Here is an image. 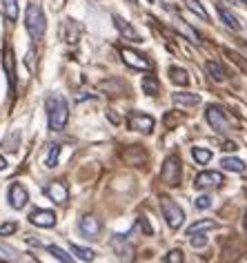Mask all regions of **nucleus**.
<instances>
[{
    "instance_id": "obj_10",
    "label": "nucleus",
    "mask_w": 247,
    "mask_h": 263,
    "mask_svg": "<svg viewBox=\"0 0 247 263\" xmlns=\"http://www.w3.org/2000/svg\"><path fill=\"white\" fill-rule=\"evenodd\" d=\"M109 246H112V250L116 252V256H118L120 261H125L129 263L134 259V248L129 246V243L125 241V236H120V234H114V239L109 241Z\"/></svg>"
},
{
    "instance_id": "obj_22",
    "label": "nucleus",
    "mask_w": 247,
    "mask_h": 263,
    "mask_svg": "<svg viewBox=\"0 0 247 263\" xmlns=\"http://www.w3.org/2000/svg\"><path fill=\"white\" fill-rule=\"evenodd\" d=\"M205 67H207V71H210V76H212L216 83H223L225 78H227V71L223 69V65L216 63V61H207Z\"/></svg>"
},
{
    "instance_id": "obj_3",
    "label": "nucleus",
    "mask_w": 247,
    "mask_h": 263,
    "mask_svg": "<svg viewBox=\"0 0 247 263\" xmlns=\"http://www.w3.org/2000/svg\"><path fill=\"white\" fill-rule=\"evenodd\" d=\"M160 210H162V216H165L167 226H170L172 230H178L180 226H183L185 212H183V208H180L176 201H172V199H167V196H162V199H160Z\"/></svg>"
},
{
    "instance_id": "obj_4",
    "label": "nucleus",
    "mask_w": 247,
    "mask_h": 263,
    "mask_svg": "<svg viewBox=\"0 0 247 263\" xmlns=\"http://www.w3.org/2000/svg\"><path fill=\"white\" fill-rule=\"evenodd\" d=\"M160 181L170 187H176L180 183V159L176 154L167 156L165 163H162V170H160Z\"/></svg>"
},
{
    "instance_id": "obj_13",
    "label": "nucleus",
    "mask_w": 247,
    "mask_h": 263,
    "mask_svg": "<svg viewBox=\"0 0 247 263\" xmlns=\"http://www.w3.org/2000/svg\"><path fill=\"white\" fill-rule=\"evenodd\" d=\"M27 201H29L27 190H25L20 183H14V185L9 187V205L14 210H23L25 205H27Z\"/></svg>"
},
{
    "instance_id": "obj_41",
    "label": "nucleus",
    "mask_w": 247,
    "mask_h": 263,
    "mask_svg": "<svg viewBox=\"0 0 247 263\" xmlns=\"http://www.w3.org/2000/svg\"><path fill=\"white\" fill-rule=\"evenodd\" d=\"M245 230H247V214H245Z\"/></svg>"
},
{
    "instance_id": "obj_39",
    "label": "nucleus",
    "mask_w": 247,
    "mask_h": 263,
    "mask_svg": "<svg viewBox=\"0 0 247 263\" xmlns=\"http://www.w3.org/2000/svg\"><path fill=\"white\" fill-rule=\"evenodd\" d=\"M5 167H7V161H5V156H0V172H3Z\"/></svg>"
},
{
    "instance_id": "obj_19",
    "label": "nucleus",
    "mask_w": 247,
    "mask_h": 263,
    "mask_svg": "<svg viewBox=\"0 0 247 263\" xmlns=\"http://www.w3.org/2000/svg\"><path fill=\"white\" fill-rule=\"evenodd\" d=\"M142 91L149 96H158L160 94V83H158V78L152 76V74H147V76H142Z\"/></svg>"
},
{
    "instance_id": "obj_40",
    "label": "nucleus",
    "mask_w": 247,
    "mask_h": 263,
    "mask_svg": "<svg viewBox=\"0 0 247 263\" xmlns=\"http://www.w3.org/2000/svg\"><path fill=\"white\" fill-rule=\"evenodd\" d=\"M63 5H65V0H56V3H54V7H56V9H60Z\"/></svg>"
},
{
    "instance_id": "obj_27",
    "label": "nucleus",
    "mask_w": 247,
    "mask_h": 263,
    "mask_svg": "<svg viewBox=\"0 0 247 263\" xmlns=\"http://www.w3.org/2000/svg\"><path fill=\"white\" fill-rule=\"evenodd\" d=\"M183 3L187 5V9H190V11H194V14H196L198 18H203L205 23L210 21V14H207V11H205V7H203V5L198 3V0H183Z\"/></svg>"
},
{
    "instance_id": "obj_21",
    "label": "nucleus",
    "mask_w": 247,
    "mask_h": 263,
    "mask_svg": "<svg viewBox=\"0 0 247 263\" xmlns=\"http://www.w3.org/2000/svg\"><path fill=\"white\" fill-rule=\"evenodd\" d=\"M18 145H20V132L11 129L9 134L5 136V141H3V149H5V152H16Z\"/></svg>"
},
{
    "instance_id": "obj_18",
    "label": "nucleus",
    "mask_w": 247,
    "mask_h": 263,
    "mask_svg": "<svg viewBox=\"0 0 247 263\" xmlns=\"http://www.w3.org/2000/svg\"><path fill=\"white\" fill-rule=\"evenodd\" d=\"M216 9H218V16H220V21H223V25H225V27H230V29H234V31H236V29L240 27L238 18L234 16V14H232V11L227 9V7H223V5H218Z\"/></svg>"
},
{
    "instance_id": "obj_8",
    "label": "nucleus",
    "mask_w": 247,
    "mask_h": 263,
    "mask_svg": "<svg viewBox=\"0 0 247 263\" xmlns=\"http://www.w3.org/2000/svg\"><path fill=\"white\" fill-rule=\"evenodd\" d=\"M16 61H14V49L9 47H5V51H3V67H5V74H7V83H9V94L14 96V89H16V65H14Z\"/></svg>"
},
{
    "instance_id": "obj_1",
    "label": "nucleus",
    "mask_w": 247,
    "mask_h": 263,
    "mask_svg": "<svg viewBox=\"0 0 247 263\" xmlns=\"http://www.w3.org/2000/svg\"><path fill=\"white\" fill-rule=\"evenodd\" d=\"M47 116H49V127L54 132H63L69 121V105L60 94H51L47 98Z\"/></svg>"
},
{
    "instance_id": "obj_28",
    "label": "nucleus",
    "mask_w": 247,
    "mask_h": 263,
    "mask_svg": "<svg viewBox=\"0 0 247 263\" xmlns=\"http://www.w3.org/2000/svg\"><path fill=\"white\" fill-rule=\"evenodd\" d=\"M192 156H194V161H196L198 165H207V163L212 161V152L210 149H205V147H194Z\"/></svg>"
},
{
    "instance_id": "obj_38",
    "label": "nucleus",
    "mask_w": 247,
    "mask_h": 263,
    "mask_svg": "<svg viewBox=\"0 0 247 263\" xmlns=\"http://www.w3.org/2000/svg\"><path fill=\"white\" fill-rule=\"evenodd\" d=\"M31 58H34V49L27 51V67H29V71H34V63H31Z\"/></svg>"
},
{
    "instance_id": "obj_30",
    "label": "nucleus",
    "mask_w": 247,
    "mask_h": 263,
    "mask_svg": "<svg viewBox=\"0 0 247 263\" xmlns=\"http://www.w3.org/2000/svg\"><path fill=\"white\" fill-rule=\"evenodd\" d=\"M3 3V11L9 21H16L18 18V0H0Z\"/></svg>"
},
{
    "instance_id": "obj_36",
    "label": "nucleus",
    "mask_w": 247,
    "mask_h": 263,
    "mask_svg": "<svg viewBox=\"0 0 247 263\" xmlns=\"http://www.w3.org/2000/svg\"><path fill=\"white\" fill-rule=\"evenodd\" d=\"M223 149H225V152H236L238 145H236L234 141H225V143H223Z\"/></svg>"
},
{
    "instance_id": "obj_7",
    "label": "nucleus",
    "mask_w": 247,
    "mask_h": 263,
    "mask_svg": "<svg viewBox=\"0 0 247 263\" xmlns=\"http://www.w3.org/2000/svg\"><path fill=\"white\" fill-rule=\"evenodd\" d=\"M127 123H129V129H134V132H140V134H149V132L154 129V125L156 121L149 114H142V111H132L127 118Z\"/></svg>"
},
{
    "instance_id": "obj_6",
    "label": "nucleus",
    "mask_w": 247,
    "mask_h": 263,
    "mask_svg": "<svg viewBox=\"0 0 247 263\" xmlns=\"http://www.w3.org/2000/svg\"><path fill=\"white\" fill-rule=\"evenodd\" d=\"M120 58H122V63L129 65L132 69H138V71H149L152 69V61H149L147 56H142V54H138V51H134L129 47L120 49Z\"/></svg>"
},
{
    "instance_id": "obj_25",
    "label": "nucleus",
    "mask_w": 247,
    "mask_h": 263,
    "mask_svg": "<svg viewBox=\"0 0 247 263\" xmlns=\"http://www.w3.org/2000/svg\"><path fill=\"white\" fill-rule=\"evenodd\" d=\"M71 252H74L78 259L80 261H92L94 256H96V252L92 248H85V246H76V243H71Z\"/></svg>"
},
{
    "instance_id": "obj_2",
    "label": "nucleus",
    "mask_w": 247,
    "mask_h": 263,
    "mask_svg": "<svg viewBox=\"0 0 247 263\" xmlns=\"http://www.w3.org/2000/svg\"><path fill=\"white\" fill-rule=\"evenodd\" d=\"M25 27H27L31 41H40L45 36V29H47V21H45V14L38 3H29L27 11H25Z\"/></svg>"
},
{
    "instance_id": "obj_24",
    "label": "nucleus",
    "mask_w": 247,
    "mask_h": 263,
    "mask_svg": "<svg viewBox=\"0 0 247 263\" xmlns=\"http://www.w3.org/2000/svg\"><path fill=\"white\" fill-rule=\"evenodd\" d=\"M60 149H63V145H51V149H49V154H47V159H45V165L47 167H58V163H60Z\"/></svg>"
},
{
    "instance_id": "obj_29",
    "label": "nucleus",
    "mask_w": 247,
    "mask_h": 263,
    "mask_svg": "<svg viewBox=\"0 0 247 263\" xmlns=\"http://www.w3.org/2000/svg\"><path fill=\"white\" fill-rule=\"evenodd\" d=\"M47 250H49V254L54 256V259H58L60 263H76V261H74V256L67 254L63 248H58V246H49Z\"/></svg>"
},
{
    "instance_id": "obj_45",
    "label": "nucleus",
    "mask_w": 247,
    "mask_h": 263,
    "mask_svg": "<svg viewBox=\"0 0 247 263\" xmlns=\"http://www.w3.org/2000/svg\"><path fill=\"white\" fill-rule=\"evenodd\" d=\"M0 263H7V261H0Z\"/></svg>"
},
{
    "instance_id": "obj_31",
    "label": "nucleus",
    "mask_w": 247,
    "mask_h": 263,
    "mask_svg": "<svg viewBox=\"0 0 247 263\" xmlns=\"http://www.w3.org/2000/svg\"><path fill=\"white\" fill-rule=\"evenodd\" d=\"M18 230V223L16 221H5L0 223V236H11Z\"/></svg>"
},
{
    "instance_id": "obj_16",
    "label": "nucleus",
    "mask_w": 247,
    "mask_h": 263,
    "mask_svg": "<svg viewBox=\"0 0 247 263\" xmlns=\"http://www.w3.org/2000/svg\"><path fill=\"white\" fill-rule=\"evenodd\" d=\"M172 101L176 105H187V107H194V105L200 103V96L192 94V91H176V94L172 96Z\"/></svg>"
},
{
    "instance_id": "obj_11",
    "label": "nucleus",
    "mask_w": 247,
    "mask_h": 263,
    "mask_svg": "<svg viewBox=\"0 0 247 263\" xmlns=\"http://www.w3.org/2000/svg\"><path fill=\"white\" fill-rule=\"evenodd\" d=\"M223 183H225V179L220 172H200L196 176V181H194V185L198 190H207V187H220Z\"/></svg>"
},
{
    "instance_id": "obj_23",
    "label": "nucleus",
    "mask_w": 247,
    "mask_h": 263,
    "mask_svg": "<svg viewBox=\"0 0 247 263\" xmlns=\"http://www.w3.org/2000/svg\"><path fill=\"white\" fill-rule=\"evenodd\" d=\"M122 156H125V161H127V163H134V165H142V163H145V159H147L145 152H142L140 147L125 149V154H122Z\"/></svg>"
},
{
    "instance_id": "obj_12",
    "label": "nucleus",
    "mask_w": 247,
    "mask_h": 263,
    "mask_svg": "<svg viewBox=\"0 0 247 263\" xmlns=\"http://www.w3.org/2000/svg\"><path fill=\"white\" fill-rule=\"evenodd\" d=\"M29 223L36 228H54L56 226V214L51 210H34L29 214Z\"/></svg>"
},
{
    "instance_id": "obj_15",
    "label": "nucleus",
    "mask_w": 247,
    "mask_h": 263,
    "mask_svg": "<svg viewBox=\"0 0 247 263\" xmlns=\"http://www.w3.org/2000/svg\"><path fill=\"white\" fill-rule=\"evenodd\" d=\"M114 25H116V29H118L122 36L129 38V41H134V43H138V41H140L138 31H136V29H134L132 25H129V23H127L122 16H116V14H114Z\"/></svg>"
},
{
    "instance_id": "obj_35",
    "label": "nucleus",
    "mask_w": 247,
    "mask_h": 263,
    "mask_svg": "<svg viewBox=\"0 0 247 263\" xmlns=\"http://www.w3.org/2000/svg\"><path fill=\"white\" fill-rule=\"evenodd\" d=\"M194 205H196L198 210H207V208H212V199L207 194H203V196H198V199L194 201Z\"/></svg>"
},
{
    "instance_id": "obj_17",
    "label": "nucleus",
    "mask_w": 247,
    "mask_h": 263,
    "mask_svg": "<svg viewBox=\"0 0 247 263\" xmlns=\"http://www.w3.org/2000/svg\"><path fill=\"white\" fill-rule=\"evenodd\" d=\"M220 165H223V170H227V172H236V174H243L247 165L240 159H236V156H225L223 161H220Z\"/></svg>"
},
{
    "instance_id": "obj_20",
    "label": "nucleus",
    "mask_w": 247,
    "mask_h": 263,
    "mask_svg": "<svg viewBox=\"0 0 247 263\" xmlns=\"http://www.w3.org/2000/svg\"><path fill=\"white\" fill-rule=\"evenodd\" d=\"M214 228H218V223L216 221H212V219H203V221H196V223H192L190 228H187V234H198V232H207V230H214Z\"/></svg>"
},
{
    "instance_id": "obj_43",
    "label": "nucleus",
    "mask_w": 247,
    "mask_h": 263,
    "mask_svg": "<svg viewBox=\"0 0 247 263\" xmlns=\"http://www.w3.org/2000/svg\"><path fill=\"white\" fill-rule=\"evenodd\" d=\"M129 3H134V5H136V0H129Z\"/></svg>"
},
{
    "instance_id": "obj_9",
    "label": "nucleus",
    "mask_w": 247,
    "mask_h": 263,
    "mask_svg": "<svg viewBox=\"0 0 247 263\" xmlns=\"http://www.w3.org/2000/svg\"><path fill=\"white\" fill-rule=\"evenodd\" d=\"M45 194H47L54 203L63 205V203H67V199H69V187H67V183L65 181H54V183H49V185L45 187Z\"/></svg>"
},
{
    "instance_id": "obj_33",
    "label": "nucleus",
    "mask_w": 247,
    "mask_h": 263,
    "mask_svg": "<svg viewBox=\"0 0 247 263\" xmlns=\"http://www.w3.org/2000/svg\"><path fill=\"white\" fill-rule=\"evenodd\" d=\"M165 263H183V252H180V250H172V252H167Z\"/></svg>"
},
{
    "instance_id": "obj_14",
    "label": "nucleus",
    "mask_w": 247,
    "mask_h": 263,
    "mask_svg": "<svg viewBox=\"0 0 247 263\" xmlns=\"http://www.w3.org/2000/svg\"><path fill=\"white\" fill-rule=\"evenodd\" d=\"M80 232L85 234L87 239L96 241V239H98V234H100V221L96 219L94 214L83 216V219H80Z\"/></svg>"
},
{
    "instance_id": "obj_34",
    "label": "nucleus",
    "mask_w": 247,
    "mask_h": 263,
    "mask_svg": "<svg viewBox=\"0 0 247 263\" xmlns=\"http://www.w3.org/2000/svg\"><path fill=\"white\" fill-rule=\"evenodd\" d=\"M190 243H192L194 248H203V246H207V236H205L203 232H198V234H192Z\"/></svg>"
},
{
    "instance_id": "obj_32",
    "label": "nucleus",
    "mask_w": 247,
    "mask_h": 263,
    "mask_svg": "<svg viewBox=\"0 0 247 263\" xmlns=\"http://www.w3.org/2000/svg\"><path fill=\"white\" fill-rule=\"evenodd\" d=\"M225 54H227V56H230V58H232V63H236V65H238V67H240V69H243V71H245V74H247V61H245V58H243V56H240V54H236V51H232V49H227V51H225Z\"/></svg>"
},
{
    "instance_id": "obj_37",
    "label": "nucleus",
    "mask_w": 247,
    "mask_h": 263,
    "mask_svg": "<svg viewBox=\"0 0 247 263\" xmlns=\"http://www.w3.org/2000/svg\"><path fill=\"white\" fill-rule=\"evenodd\" d=\"M138 223H140V228L145 230V234H152V232H154V230H152V226H149V223H147V219H145V216H140V221H138Z\"/></svg>"
},
{
    "instance_id": "obj_44",
    "label": "nucleus",
    "mask_w": 247,
    "mask_h": 263,
    "mask_svg": "<svg viewBox=\"0 0 247 263\" xmlns=\"http://www.w3.org/2000/svg\"><path fill=\"white\" fill-rule=\"evenodd\" d=\"M147 3H154V0H147Z\"/></svg>"
},
{
    "instance_id": "obj_5",
    "label": "nucleus",
    "mask_w": 247,
    "mask_h": 263,
    "mask_svg": "<svg viewBox=\"0 0 247 263\" xmlns=\"http://www.w3.org/2000/svg\"><path fill=\"white\" fill-rule=\"evenodd\" d=\"M205 118H207V123H210V127L216 129L218 134H227V132L232 129V125H230V121H227L223 107H218V105H210V107L205 109Z\"/></svg>"
},
{
    "instance_id": "obj_26",
    "label": "nucleus",
    "mask_w": 247,
    "mask_h": 263,
    "mask_svg": "<svg viewBox=\"0 0 247 263\" xmlns=\"http://www.w3.org/2000/svg\"><path fill=\"white\" fill-rule=\"evenodd\" d=\"M170 78H172V83H176V85H187L190 83V74H187L183 67H172L170 69Z\"/></svg>"
},
{
    "instance_id": "obj_42",
    "label": "nucleus",
    "mask_w": 247,
    "mask_h": 263,
    "mask_svg": "<svg viewBox=\"0 0 247 263\" xmlns=\"http://www.w3.org/2000/svg\"><path fill=\"white\" fill-rule=\"evenodd\" d=\"M238 3H243V5H247V0H238Z\"/></svg>"
}]
</instances>
